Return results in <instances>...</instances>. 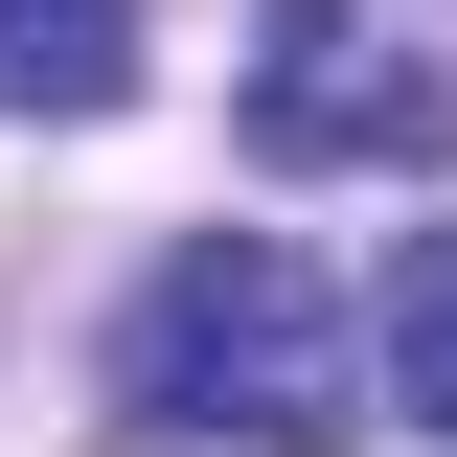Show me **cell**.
<instances>
[{
	"label": "cell",
	"mask_w": 457,
	"mask_h": 457,
	"mask_svg": "<svg viewBox=\"0 0 457 457\" xmlns=\"http://www.w3.org/2000/svg\"><path fill=\"white\" fill-rule=\"evenodd\" d=\"M114 389L161 411V435L320 457V435H366V343H343V297L297 275L275 228H183L161 275H137V320H114Z\"/></svg>",
	"instance_id": "cell-1"
},
{
	"label": "cell",
	"mask_w": 457,
	"mask_h": 457,
	"mask_svg": "<svg viewBox=\"0 0 457 457\" xmlns=\"http://www.w3.org/2000/svg\"><path fill=\"white\" fill-rule=\"evenodd\" d=\"M457 137V92L366 23V0H275V46H252V161H297V183H411Z\"/></svg>",
	"instance_id": "cell-2"
},
{
	"label": "cell",
	"mask_w": 457,
	"mask_h": 457,
	"mask_svg": "<svg viewBox=\"0 0 457 457\" xmlns=\"http://www.w3.org/2000/svg\"><path fill=\"white\" fill-rule=\"evenodd\" d=\"M137 92V0H0V114H114Z\"/></svg>",
	"instance_id": "cell-3"
},
{
	"label": "cell",
	"mask_w": 457,
	"mask_h": 457,
	"mask_svg": "<svg viewBox=\"0 0 457 457\" xmlns=\"http://www.w3.org/2000/svg\"><path fill=\"white\" fill-rule=\"evenodd\" d=\"M389 411H411V435H457V228H411V252H389Z\"/></svg>",
	"instance_id": "cell-4"
}]
</instances>
